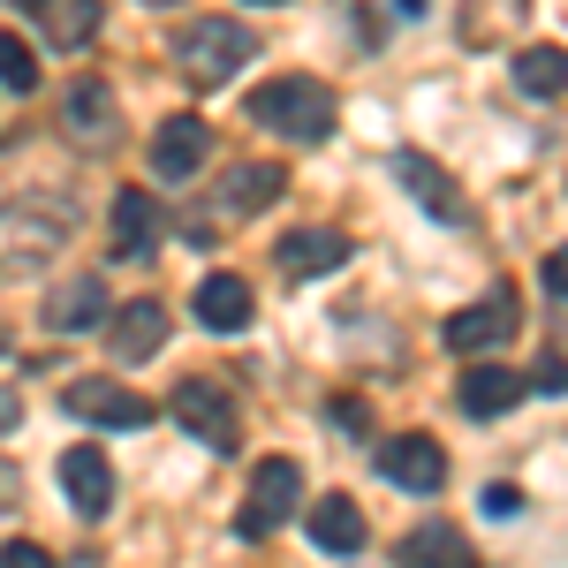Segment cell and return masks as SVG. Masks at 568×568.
Returning a JSON list of instances; mask_svg holds the SVG:
<instances>
[{
	"instance_id": "cell-1",
	"label": "cell",
	"mask_w": 568,
	"mask_h": 568,
	"mask_svg": "<svg viewBox=\"0 0 568 568\" xmlns=\"http://www.w3.org/2000/svg\"><path fill=\"white\" fill-rule=\"evenodd\" d=\"M77 235L69 197H8L0 205V273H39L45 258H61V243Z\"/></svg>"
},
{
	"instance_id": "cell-2",
	"label": "cell",
	"mask_w": 568,
	"mask_h": 568,
	"mask_svg": "<svg viewBox=\"0 0 568 568\" xmlns=\"http://www.w3.org/2000/svg\"><path fill=\"white\" fill-rule=\"evenodd\" d=\"M251 122L288 136V144H318V136L334 130V91L318 84V77H273L251 99Z\"/></svg>"
},
{
	"instance_id": "cell-3",
	"label": "cell",
	"mask_w": 568,
	"mask_h": 568,
	"mask_svg": "<svg viewBox=\"0 0 568 568\" xmlns=\"http://www.w3.org/2000/svg\"><path fill=\"white\" fill-rule=\"evenodd\" d=\"M251 53H258V31L205 16V23H190V31L175 39V69H182L197 91H213V84H227L235 69H251Z\"/></svg>"
},
{
	"instance_id": "cell-4",
	"label": "cell",
	"mask_w": 568,
	"mask_h": 568,
	"mask_svg": "<svg viewBox=\"0 0 568 568\" xmlns=\"http://www.w3.org/2000/svg\"><path fill=\"white\" fill-rule=\"evenodd\" d=\"M296 500H304V463L273 455V463H258V478H251V493H243L235 530H243V538H273V530L296 516Z\"/></svg>"
},
{
	"instance_id": "cell-5",
	"label": "cell",
	"mask_w": 568,
	"mask_h": 568,
	"mask_svg": "<svg viewBox=\"0 0 568 568\" xmlns=\"http://www.w3.org/2000/svg\"><path fill=\"white\" fill-rule=\"evenodd\" d=\"M175 425L182 433H197L213 455H235V439H243V417H235V394L227 387H213V379H182L175 387Z\"/></svg>"
},
{
	"instance_id": "cell-6",
	"label": "cell",
	"mask_w": 568,
	"mask_h": 568,
	"mask_svg": "<svg viewBox=\"0 0 568 568\" xmlns=\"http://www.w3.org/2000/svg\"><path fill=\"white\" fill-rule=\"evenodd\" d=\"M281 190H288V168H281V160H235V168L220 175L205 220H251V213H265Z\"/></svg>"
},
{
	"instance_id": "cell-7",
	"label": "cell",
	"mask_w": 568,
	"mask_h": 568,
	"mask_svg": "<svg viewBox=\"0 0 568 568\" xmlns=\"http://www.w3.org/2000/svg\"><path fill=\"white\" fill-rule=\"evenodd\" d=\"M439 342L455 356H485V349H500V342H516V288H493L485 304L455 311V318L439 326Z\"/></svg>"
},
{
	"instance_id": "cell-8",
	"label": "cell",
	"mask_w": 568,
	"mask_h": 568,
	"mask_svg": "<svg viewBox=\"0 0 568 568\" xmlns=\"http://www.w3.org/2000/svg\"><path fill=\"white\" fill-rule=\"evenodd\" d=\"M61 130H69V144H84V152H106V144L122 136V106H114V91L99 84V77H77L69 99H61Z\"/></svg>"
},
{
	"instance_id": "cell-9",
	"label": "cell",
	"mask_w": 568,
	"mask_h": 568,
	"mask_svg": "<svg viewBox=\"0 0 568 568\" xmlns=\"http://www.w3.org/2000/svg\"><path fill=\"white\" fill-rule=\"evenodd\" d=\"M394 182L425 205V220H439V227H463L470 220V205H463V182L447 175L439 160H425V152H394Z\"/></svg>"
},
{
	"instance_id": "cell-10",
	"label": "cell",
	"mask_w": 568,
	"mask_h": 568,
	"mask_svg": "<svg viewBox=\"0 0 568 568\" xmlns=\"http://www.w3.org/2000/svg\"><path fill=\"white\" fill-rule=\"evenodd\" d=\"M69 417L114 425V433H144V425H152V402L130 394V387H114V379H77V387H69Z\"/></svg>"
},
{
	"instance_id": "cell-11",
	"label": "cell",
	"mask_w": 568,
	"mask_h": 568,
	"mask_svg": "<svg viewBox=\"0 0 568 568\" xmlns=\"http://www.w3.org/2000/svg\"><path fill=\"white\" fill-rule=\"evenodd\" d=\"M273 265H281L288 281H318V273L349 265V235H342V227H288V235L273 243Z\"/></svg>"
},
{
	"instance_id": "cell-12",
	"label": "cell",
	"mask_w": 568,
	"mask_h": 568,
	"mask_svg": "<svg viewBox=\"0 0 568 568\" xmlns=\"http://www.w3.org/2000/svg\"><path fill=\"white\" fill-rule=\"evenodd\" d=\"M205 160H213V130H205L197 114L160 122V136H152V175H160V182H190Z\"/></svg>"
},
{
	"instance_id": "cell-13",
	"label": "cell",
	"mask_w": 568,
	"mask_h": 568,
	"mask_svg": "<svg viewBox=\"0 0 568 568\" xmlns=\"http://www.w3.org/2000/svg\"><path fill=\"white\" fill-rule=\"evenodd\" d=\"M379 470H387L402 493H439V485H447V455H439L433 433H402V439H387Z\"/></svg>"
},
{
	"instance_id": "cell-14",
	"label": "cell",
	"mask_w": 568,
	"mask_h": 568,
	"mask_svg": "<svg viewBox=\"0 0 568 568\" xmlns=\"http://www.w3.org/2000/svg\"><path fill=\"white\" fill-rule=\"evenodd\" d=\"M160 342H168V304L160 296H136V304H122L106 318V349L122 356V364H144Z\"/></svg>"
},
{
	"instance_id": "cell-15",
	"label": "cell",
	"mask_w": 568,
	"mask_h": 568,
	"mask_svg": "<svg viewBox=\"0 0 568 568\" xmlns=\"http://www.w3.org/2000/svg\"><path fill=\"white\" fill-rule=\"evenodd\" d=\"M516 402H524V372H508V364H470L463 387H455V409L463 417H500Z\"/></svg>"
},
{
	"instance_id": "cell-16",
	"label": "cell",
	"mask_w": 568,
	"mask_h": 568,
	"mask_svg": "<svg viewBox=\"0 0 568 568\" xmlns=\"http://www.w3.org/2000/svg\"><path fill=\"white\" fill-rule=\"evenodd\" d=\"M61 493L77 500V516H106V508H114V470H106V455H99V447H69V455H61Z\"/></svg>"
},
{
	"instance_id": "cell-17",
	"label": "cell",
	"mask_w": 568,
	"mask_h": 568,
	"mask_svg": "<svg viewBox=\"0 0 568 568\" xmlns=\"http://www.w3.org/2000/svg\"><path fill=\"white\" fill-rule=\"evenodd\" d=\"M31 16H39V31H45L53 53H84V45L99 39V23H106V8H99V0H39Z\"/></svg>"
},
{
	"instance_id": "cell-18",
	"label": "cell",
	"mask_w": 568,
	"mask_h": 568,
	"mask_svg": "<svg viewBox=\"0 0 568 568\" xmlns=\"http://www.w3.org/2000/svg\"><path fill=\"white\" fill-rule=\"evenodd\" d=\"M160 205H152V190H122L114 197V258H152L160 251Z\"/></svg>"
},
{
	"instance_id": "cell-19",
	"label": "cell",
	"mask_w": 568,
	"mask_h": 568,
	"mask_svg": "<svg viewBox=\"0 0 568 568\" xmlns=\"http://www.w3.org/2000/svg\"><path fill=\"white\" fill-rule=\"evenodd\" d=\"M99 311H106V281L99 273H77V281H61L53 296H45V326L53 334H84V326H99Z\"/></svg>"
},
{
	"instance_id": "cell-20",
	"label": "cell",
	"mask_w": 568,
	"mask_h": 568,
	"mask_svg": "<svg viewBox=\"0 0 568 568\" xmlns=\"http://www.w3.org/2000/svg\"><path fill=\"white\" fill-rule=\"evenodd\" d=\"M402 568H478L463 524H417L402 538Z\"/></svg>"
},
{
	"instance_id": "cell-21",
	"label": "cell",
	"mask_w": 568,
	"mask_h": 568,
	"mask_svg": "<svg viewBox=\"0 0 568 568\" xmlns=\"http://www.w3.org/2000/svg\"><path fill=\"white\" fill-rule=\"evenodd\" d=\"M311 546H318V554H356V546H364V508H356L349 493L311 500Z\"/></svg>"
},
{
	"instance_id": "cell-22",
	"label": "cell",
	"mask_w": 568,
	"mask_h": 568,
	"mask_svg": "<svg viewBox=\"0 0 568 568\" xmlns=\"http://www.w3.org/2000/svg\"><path fill=\"white\" fill-rule=\"evenodd\" d=\"M197 318H205L213 334H235V326H251V288H243L235 273H213V281H197Z\"/></svg>"
},
{
	"instance_id": "cell-23",
	"label": "cell",
	"mask_w": 568,
	"mask_h": 568,
	"mask_svg": "<svg viewBox=\"0 0 568 568\" xmlns=\"http://www.w3.org/2000/svg\"><path fill=\"white\" fill-rule=\"evenodd\" d=\"M516 91H524V99H561L568 91V53L561 45H524V53H516Z\"/></svg>"
},
{
	"instance_id": "cell-24",
	"label": "cell",
	"mask_w": 568,
	"mask_h": 568,
	"mask_svg": "<svg viewBox=\"0 0 568 568\" xmlns=\"http://www.w3.org/2000/svg\"><path fill=\"white\" fill-rule=\"evenodd\" d=\"M0 84L8 91H39V53L23 39H0Z\"/></svg>"
},
{
	"instance_id": "cell-25",
	"label": "cell",
	"mask_w": 568,
	"mask_h": 568,
	"mask_svg": "<svg viewBox=\"0 0 568 568\" xmlns=\"http://www.w3.org/2000/svg\"><path fill=\"white\" fill-rule=\"evenodd\" d=\"M326 425L349 433V439H364V433H372V409H364L356 394H334V402H326Z\"/></svg>"
},
{
	"instance_id": "cell-26",
	"label": "cell",
	"mask_w": 568,
	"mask_h": 568,
	"mask_svg": "<svg viewBox=\"0 0 568 568\" xmlns=\"http://www.w3.org/2000/svg\"><path fill=\"white\" fill-rule=\"evenodd\" d=\"M0 568H53V554L31 546V538H8V546H0Z\"/></svg>"
},
{
	"instance_id": "cell-27",
	"label": "cell",
	"mask_w": 568,
	"mask_h": 568,
	"mask_svg": "<svg viewBox=\"0 0 568 568\" xmlns=\"http://www.w3.org/2000/svg\"><path fill=\"white\" fill-rule=\"evenodd\" d=\"M538 281H546V288H554V296L568 304V243H561V251H554L546 265H538Z\"/></svg>"
},
{
	"instance_id": "cell-28",
	"label": "cell",
	"mask_w": 568,
	"mask_h": 568,
	"mask_svg": "<svg viewBox=\"0 0 568 568\" xmlns=\"http://www.w3.org/2000/svg\"><path fill=\"white\" fill-rule=\"evenodd\" d=\"M516 500H524L516 485H493V493H485V516H516Z\"/></svg>"
},
{
	"instance_id": "cell-29",
	"label": "cell",
	"mask_w": 568,
	"mask_h": 568,
	"mask_svg": "<svg viewBox=\"0 0 568 568\" xmlns=\"http://www.w3.org/2000/svg\"><path fill=\"white\" fill-rule=\"evenodd\" d=\"M16 425H23V402H16V394L0 387V433H16Z\"/></svg>"
},
{
	"instance_id": "cell-30",
	"label": "cell",
	"mask_w": 568,
	"mask_h": 568,
	"mask_svg": "<svg viewBox=\"0 0 568 568\" xmlns=\"http://www.w3.org/2000/svg\"><path fill=\"white\" fill-rule=\"evenodd\" d=\"M8 500H16V470L0 463V508H8Z\"/></svg>"
},
{
	"instance_id": "cell-31",
	"label": "cell",
	"mask_w": 568,
	"mask_h": 568,
	"mask_svg": "<svg viewBox=\"0 0 568 568\" xmlns=\"http://www.w3.org/2000/svg\"><path fill=\"white\" fill-rule=\"evenodd\" d=\"M402 16H425V0H402Z\"/></svg>"
},
{
	"instance_id": "cell-32",
	"label": "cell",
	"mask_w": 568,
	"mask_h": 568,
	"mask_svg": "<svg viewBox=\"0 0 568 568\" xmlns=\"http://www.w3.org/2000/svg\"><path fill=\"white\" fill-rule=\"evenodd\" d=\"M8 8H39V0H8Z\"/></svg>"
},
{
	"instance_id": "cell-33",
	"label": "cell",
	"mask_w": 568,
	"mask_h": 568,
	"mask_svg": "<svg viewBox=\"0 0 568 568\" xmlns=\"http://www.w3.org/2000/svg\"><path fill=\"white\" fill-rule=\"evenodd\" d=\"M144 8H175V0H144Z\"/></svg>"
},
{
	"instance_id": "cell-34",
	"label": "cell",
	"mask_w": 568,
	"mask_h": 568,
	"mask_svg": "<svg viewBox=\"0 0 568 568\" xmlns=\"http://www.w3.org/2000/svg\"><path fill=\"white\" fill-rule=\"evenodd\" d=\"M251 8H281V0H251Z\"/></svg>"
},
{
	"instance_id": "cell-35",
	"label": "cell",
	"mask_w": 568,
	"mask_h": 568,
	"mask_svg": "<svg viewBox=\"0 0 568 568\" xmlns=\"http://www.w3.org/2000/svg\"><path fill=\"white\" fill-rule=\"evenodd\" d=\"M0 349H8V326H0Z\"/></svg>"
}]
</instances>
